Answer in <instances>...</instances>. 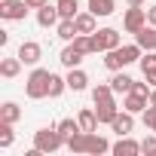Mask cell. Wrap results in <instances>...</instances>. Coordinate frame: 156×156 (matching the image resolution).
Masks as SVG:
<instances>
[{
    "instance_id": "d6a6232c",
    "label": "cell",
    "mask_w": 156,
    "mask_h": 156,
    "mask_svg": "<svg viewBox=\"0 0 156 156\" xmlns=\"http://www.w3.org/2000/svg\"><path fill=\"white\" fill-rule=\"evenodd\" d=\"M25 3H28L31 9H40V6H46V3H49V0H25Z\"/></svg>"
},
{
    "instance_id": "8fae6325",
    "label": "cell",
    "mask_w": 156,
    "mask_h": 156,
    "mask_svg": "<svg viewBox=\"0 0 156 156\" xmlns=\"http://www.w3.org/2000/svg\"><path fill=\"white\" fill-rule=\"evenodd\" d=\"M135 43H138L144 52H153V49H156V25H150V22H147V25L135 34Z\"/></svg>"
},
{
    "instance_id": "d590c367",
    "label": "cell",
    "mask_w": 156,
    "mask_h": 156,
    "mask_svg": "<svg viewBox=\"0 0 156 156\" xmlns=\"http://www.w3.org/2000/svg\"><path fill=\"white\" fill-rule=\"evenodd\" d=\"M150 104H156V86L150 89Z\"/></svg>"
},
{
    "instance_id": "836d02e7",
    "label": "cell",
    "mask_w": 156,
    "mask_h": 156,
    "mask_svg": "<svg viewBox=\"0 0 156 156\" xmlns=\"http://www.w3.org/2000/svg\"><path fill=\"white\" fill-rule=\"evenodd\" d=\"M147 22L156 25V6H147Z\"/></svg>"
},
{
    "instance_id": "484cf974",
    "label": "cell",
    "mask_w": 156,
    "mask_h": 156,
    "mask_svg": "<svg viewBox=\"0 0 156 156\" xmlns=\"http://www.w3.org/2000/svg\"><path fill=\"white\" fill-rule=\"evenodd\" d=\"M55 6H58L61 19H76V12H80V6H76V0H55Z\"/></svg>"
},
{
    "instance_id": "52a82bcc",
    "label": "cell",
    "mask_w": 156,
    "mask_h": 156,
    "mask_svg": "<svg viewBox=\"0 0 156 156\" xmlns=\"http://www.w3.org/2000/svg\"><path fill=\"white\" fill-rule=\"evenodd\" d=\"M122 107L116 104V98H104V101H95V113H98V122L101 126H110L113 119H116V113H119Z\"/></svg>"
},
{
    "instance_id": "2e32d148",
    "label": "cell",
    "mask_w": 156,
    "mask_h": 156,
    "mask_svg": "<svg viewBox=\"0 0 156 156\" xmlns=\"http://www.w3.org/2000/svg\"><path fill=\"white\" fill-rule=\"evenodd\" d=\"M76 122H80L83 132H98V126H101V122H98V113H95L92 107H83L80 113H76Z\"/></svg>"
},
{
    "instance_id": "d6986e66",
    "label": "cell",
    "mask_w": 156,
    "mask_h": 156,
    "mask_svg": "<svg viewBox=\"0 0 156 156\" xmlns=\"http://www.w3.org/2000/svg\"><path fill=\"white\" fill-rule=\"evenodd\" d=\"M113 9H116V0H89V12H95L98 19L113 16Z\"/></svg>"
},
{
    "instance_id": "83f0119b",
    "label": "cell",
    "mask_w": 156,
    "mask_h": 156,
    "mask_svg": "<svg viewBox=\"0 0 156 156\" xmlns=\"http://www.w3.org/2000/svg\"><path fill=\"white\" fill-rule=\"evenodd\" d=\"M116 92H113V86L110 83H98L95 89H92V101H104V98H113Z\"/></svg>"
},
{
    "instance_id": "7c38bea8",
    "label": "cell",
    "mask_w": 156,
    "mask_h": 156,
    "mask_svg": "<svg viewBox=\"0 0 156 156\" xmlns=\"http://www.w3.org/2000/svg\"><path fill=\"white\" fill-rule=\"evenodd\" d=\"M58 61H61V67H67V70H70V67H80V64H83V52L76 49L73 43H67V46L61 49V55H58Z\"/></svg>"
},
{
    "instance_id": "7402d4cb",
    "label": "cell",
    "mask_w": 156,
    "mask_h": 156,
    "mask_svg": "<svg viewBox=\"0 0 156 156\" xmlns=\"http://www.w3.org/2000/svg\"><path fill=\"white\" fill-rule=\"evenodd\" d=\"M22 58L16 55V58H3L0 61V76H6V80H12V76H19V70H22Z\"/></svg>"
},
{
    "instance_id": "6da1fadb",
    "label": "cell",
    "mask_w": 156,
    "mask_h": 156,
    "mask_svg": "<svg viewBox=\"0 0 156 156\" xmlns=\"http://www.w3.org/2000/svg\"><path fill=\"white\" fill-rule=\"evenodd\" d=\"M49 70H43V67H34L31 73H28V80H25V95L31 98V101H40V98H49Z\"/></svg>"
},
{
    "instance_id": "1f68e13d",
    "label": "cell",
    "mask_w": 156,
    "mask_h": 156,
    "mask_svg": "<svg viewBox=\"0 0 156 156\" xmlns=\"http://www.w3.org/2000/svg\"><path fill=\"white\" fill-rule=\"evenodd\" d=\"M144 80H147L150 86H156V67H153V70H144Z\"/></svg>"
},
{
    "instance_id": "ac0fdd59",
    "label": "cell",
    "mask_w": 156,
    "mask_h": 156,
    "mask_svg": "<svg viewBox=\"0 0 156 156\" xmlns=\"http://www.w3.org/2000/svg\"><path fill=\"white\" fill-rule=\"evenodd\" d=\"M73 22H76V31H80V34H95V31H98V25H95L98 16H95V12H76Z\"/></svg>"
},
{
    "instance_id": "ba28073f",
    "label": "cell",
    "mask_w": 156,
    "mask_h": 156,
    "mask_svg": "<svg viewBox=\"0 0 156 156\" xmlns=\"http://www.w3.org/2000/svg\"><path fill=\"white\" fill-rule=\"evenodd\" d=\"M58 22H61V12H58L55 3H46V6L37 9V25H40V28H55Z\"/></svg>"
},
{
    "instance_id": "e575fe53",
    "label": "cell",
    "mask_w": 156,
    "mask_h": 156,
    "mask_svg": "<svg viewBox=\"0 0 156 156\" xmlns=\"http://www.w3.org/2000/svg\"><path fill=\"white\" fill-rule=\"evenodd\" d=\"M129 6H144V0H126Z\"/></svg>"
},
{
    "instance_id": "8d00e7d4",
    "label": "cell",
    "mask_w": 156,
    "mask_h": 156,
    "mask_svg": "<svg viewBox=\"0 0 156 156\" xmlns=\"http://www.w3.org/2000/svg\"><path fill=\"white\" fill-rule=\"evenodd\" d=\"M153 132H156V129H153Z\"/></svg>"
},
{
    "instance_id": "9a60e30c",
    "label": "cell",
    "mask_w": 156,
    "mask_h": 156,
    "mask_svg": "<svg viewBox=\"0 0 156 156\" xmlns=\"http://www.w3.org/2000/svg\"><path fill=\"white\" fill-rule=\"evenodd\" d=\"M110 129H113L116 135H132V129H135V113L119 110V113H116V119L110 122Z\"/></svg>"
},
{
    "instance_id": "8992f818",
    "label": "cell",
    "mask_w": 156,
    "mask_h": 156,
    "mask_svg": "<svg viewBox=\"0 0 156 156\" xmlns=\"http://www.w3.org/2000/svg\"><path fill=\"white\" fill-rule=\"evenodd\" d=\"M16 55H19L28 67H37V61L43 58V46H40L37 40H25V43L19 46V52H16Z\"/></svg>"
},
{
    "instance_id": "277c9868",
    "label": "cell",
    "mask_w": 156,
    "mask_h": 156,
    "mask_svg": "<svg viewBox=\"0 0 156 156\" xmlns=\"http://www.w3.org/2000/svg\"><path fill=\"white\" fill-rule=\"evenodd\" d=\"M28 9L31 6L25 0H0V19H6V22H25Z\"/></svg>"
},
{
    "instance_id": "603a6c76",
    "label": "cell",
    "mask_w": 156,
    "mask_h": 156,
    "mask_svg": "<svg viewBox=\"0 0 156 156\" xmlns=\"http://www.w3.org/2000/svg\"><path fill=\"white\" fill-rule=\"evenodd\" d=\"M86 138H89V132L80 129V132H73V135L64 141V147H67L70 153H86Z\"/></svg>"
},
{
    "instance_id": "4fadbf2b",
    "label": "cell",
    "mask_w": 156,
    "mask_h": 156,
    "mask_svg": "<svg viewBox=\"0 0 156 156\" xmlns=\"http://www.w3.org/2000/svg\"><path fill=\"white\" fill-rule=\"evenodd\" d=\"M86 86H89L86 70H83V67H70V70H67V89H70V92H86Z\"/></svg>"
},
{
    "instance_id": "4dcf8cb0",
    "label": "cell",
    "mask_w": 156,
    "mask_h": 156,
    "mask_svg": "<svg viewBox=\"0 0 156 156\" xmlns=\"http://www.w3.org/2000/svg\"><path fill=\"white\" fill-rule=\"evenodd\" d=\"M141 153H144V156H156V132L141 141Z\"/></svg>"
},
{
    "instance_id": "e0dca14e",
    "label": "cell",
    "mask_w": 156,
    "mask_h": 156,
    "mask_svg": "<svg viewBox=\"0 0 156 156\" xmlns=\"http://www.w3.org/2000/svg\"><path fill=\"white\" fill-rule=\"evenodd\" d=\"M132 83L135 80H132L129 73H122V70H113V76H110V86H113L116 95H129L132 92Z\"/></svg>"
},
{
    "instance_id": "f546056e",
    "label": "cell",
    "mask_w": 156,
    "mask_h": 156,
    "mask_svg": "<svg viewBox=\"0 0 156 156\" xmlns=\"http://www.w3.org/2000/svg\"><path fill=\"white\" fill-rule=\"evenodd\" d=\"M141 119H144V126L153 132V129H156V104H147L144 113H141Z\"/></svg>"
},
{
    "instance_id": "4316f807",
    "label": "cell",
    "mask_w": 156,
    "mask_h": 156,
    "mask_svg": "<svg viewBox=\"0 0 156 156\" xmlns=\"http://www.w3.org/2000/svg\"><path fill=\"white\" fill-rule=\"evenodd\" d=\"M12 141H16V132H12V122H3L0 119V147H12Z\"/></svg>"
},
{
    "instance_id": "3957f363",
    "label": "cell",
    "mask_w": 156,
    "mask_h": 156,
    "mask_svg": "<svg viewBox=\"0 0 156 156\" xmlns=\"http://www.w3.org/2000/svg\"><path fill=\"white\" fill-rule=\"evenodd\" d=\"M92 43H95V52H107V49L122 46V37H119L116 28H101V31L92 34Z\"/></svg>"
},
{
    "instance_id": "9c48e42d",
    "label": "cell",
    "mask_w": 156,
    "mask_h": 156,
    "mask_svg": "<svg viewBox=\"0 0 156 156\" xmlns=\"http://www.w3.org/2000/svg\"><path fill=\"white\" fill-rule=\"evenodd\" d=\"M110 141L104 138V135H98V132H89V138H86V153L89 156H101V153H110Z\"/></svg>"
},
{
    "instance_id": "7a4b0ae2",
    "label": "cell",
    "mask_w": 156,
    "mask_h": 156,
    "mask_svg": "<svg viewBox=\"0 0 156 156\" xmlns=\"http://www.w3.org/2000/svg\"><path fill=\"white\" fill-rule=\"evenodd\" d=\"M34 147H37L40 153H58V150L64 147V135H61L55 126L37 129V132H34Z\"/></svg>"
},
{
    "instance_id": "d4e9b609",
    "label": "cell",
    "mask_w": 156,
    "mask_h": 156,
    "mask_svg": "<svg viewBox=\"0 0 156 156\" xmlns=\"http://www.w3.org/2000/svg\"><path fill=\"white\" fill-rule=\"evenodd\" d=\"M67 89V76H58V73H52L49 76V98H61V92Z\"/></svg>"
},
{
    "instance_id": "44dd1931",
    "label": "cell",
    "mask_w": 156,
    "mask_h": 156,
    "mask_svg": "<svg viewBox=\"0 0 156 156\" xmlns=\"http://www.w3.org/2000/svg\"><path fill=\"white\" fill-rule=\"evenodd\" d=\"M104 67H107V70H122V67H129L126 58H122V52H119V46L104 52Z\"/></svg>"
},
{
    "instance_id": "f1b7e54d",
    "label": "cell",
    "mask_w": 156,
    "mask_h": 156,
    "mask_svg": "<svg viewBox=\"0 0 156 156\" xmlns=\"http://www.w3.org/2000/svg\"><path fill=\"white\" fill-rule=\"evenodd\" d=\"M55 129H58V132L64 135V141H67V138H70L73 132H80V122H76V119H70V116H67V119H61V122H58Z\"/></svg>"
},
{
    "instance_id": "5bb4252c",
    "label": "cell",
    "mask_w": 156,
    "mask_h": 156,
    "mask_svg": "<svg viewBox=\"0 0 156 156\" xmlns=\"http://www.w3.org/2000/svg\"><path fill=\"white\" fill-rule=\"evenodd\" d=\"M150 104V98H144V95H138V92H129V95H122V110H129V113H144V107Z\"/></svg>"
},
{
    "instance_id": "5b68a950",
    "label": "cell",
    "mask_w": 156,
    "mask_h": 156,
    "mask_svg": "<svg viewBox=\"0 0 156 156\" xmlns=\"http://www.w3.org/2000/svg\"><path fill=\"white\" fill-rule=\"evenodd\" d=\"M144 25H147V9H144V6H129L126 16H122V28H126V34H138Z\"/></svg>"
},
{
    "instance_id": "cb8c5ba5",
    "label": "cell",
    "mask_w": 156,
    "mask_h": 156,
    "mask_svg": "<svg viewBox=\"0 0 156 156\" xmlns=\"http://www.w3.org/2000/svg\"><path fill=\"white\" fill-rule=\"evenodd\" d=\"M0 119H3V122H12V126H16V122L22 119V107H19L16 101H6L3 107H0Z\"/></svg>"
},
{
    "instance_id": "ffe728a7",
    "label": "cell",
    "mask_w": 156,
    "mask_h": 156,
    "mask_svg": "<svg viewBox=\"0 0 156 156\" xmlns=\"http://www.w3.org/2000/svg\"><path fill=\"white\" fill-rule=\"evenodd\" d=\"M55 34H58L64 43H70V40L80 34V31H76V22H73V19H61V22L55 25Z\"/></svg>"
},
{
    "instance_id": "30bf717a",
    "label": "cell",
    "mask_w": 156,
    "mask_h": 156,
    "mask_svg": "<svg viewBox=\"0 0 156 156\" xmlns=\"http://www.w3.org/2000/svg\"><path fill=\"white\" fill-rule=\"evenodd\" d=\"M113 156H138L141 153V141H132L129 135H119V141L110 147Z\"/></svg>"
}]
</instances>
